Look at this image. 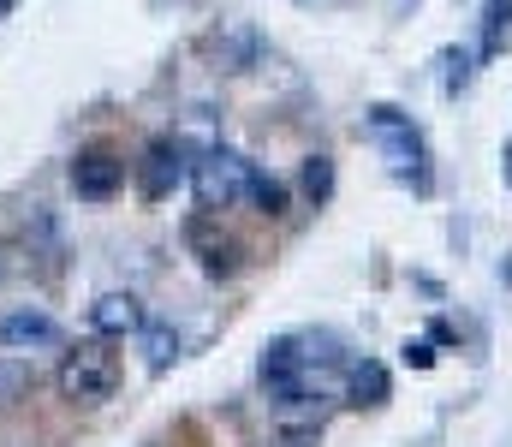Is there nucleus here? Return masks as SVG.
<instances>
[{"label": "nucleus", "instance_id": "obj_1", "mask_svg": "<svg viewBox=\"0 0 512 447\" xmlns=\"http://www.w3.org/2000/svg\"><path fill=\"white\" fill-rule=\"evenodd\" d=\"M262 394L280 412H322L340 394V358L328 334H280L262 346Z\"/></svg>", "mask_w": 512, "mask_h": 447}, {"label": "nucleus", "instance_id": "obj_2", "mask_svg": "<svg viewBox=\"0 0 512 447\" xmlns=\"http://www.w3.org/2000/svg\"><path fill=\"white\" fill-rule=\"evenodd\" d=\"M54 388H60V400H72V406H102V400H114V388H120V352H114L102 334H96V340H78V346L60 358Z\"/></svg>", "mask_w": 512, "mask_h": 447}, {"label": "nucleus", "instance_id": "obj_3", "mask_svg": "<svg viewBox=\"0 0 512 447\" xmlns=\"http://www.w3.org/2000/svg\"><path fill=\"white\" fill-rule=\"evenodd\" d=\"M370 138L382 144L393 179H405L411 191H429V185H435V173H429V144H423V132H417L399 108H387V102L370 108Z\"/></svg>", "mask_w": 512, "mask_h": 447}, {"label": "nucleus", "instance_id": "obj_4", "mask_svg": "<svg viewBox=\"0 0 512 447\" xmlns=\"http://www.w3.org/2000/svg\"><path fill=\"white\" fill-rule=\"evenodd\" d=\"M251 161L245 155H233V149H209L203 161H197V173H191V185H197V203L209 209V215H221V209H233V203H245V191H251Z\"/></svg>", "mask_w": 512, "mask_h": 447}, {"label": "nucleus", "instance_id": "obj_5", "mask_svg": "<svg viewBox=\"0 0 512 447\" xmlns=\"http://www.w3.org/2000/svg\"><path fill=\"white\" fill-rule=\"evenodd\" d=\"M185 144L179 138H155V144L143 149V161H137V191L149 197V203H161V197H173L179 185H185Z\"/></svg>", "mask_w": 512, "mask_h": 447}, {"label": "nucleus", "instance_id": "obj_6", "mask_svg": "<svg viewBox=\"0 0 512 447\" xmlns=\"http://www.w3.org/2000/svg\"><path fill=\"white\" fill-rule=\"evenodd\" d=\"M120 185H126V161H120L114 149H84V155L72 161V191H78L84 203H108Z\"/></svg>", "mask_w": 512, "mask_h": 447}, {"label": "nucleus", "instance_id": "obj_7", "mask_svg": "<svg viewBox=\"0 0 512 447\" xmlns=\"http://www.w3.org/2000/svg\"><path fill=\"white\" fill-rule=\"evenodd\" d=\"M185 245L203 257V275H215V281H227V275H239V269H245V251H239V239L215 233V221H209V215H197V221L185 227Z\"/></svg>", "mask_w": 512, "mask_h": 447}, {"label": "nucleus", "instance_id": "obj_8", "mask_svg": "<svg viewBox=\"0 0 512 447\" xmlns=\"http://www.w3.org/2000/svg\"><path fill=\"white\" fill-rule=\"evenodd\" d=\"M0 346H12V352L60 346V322H54V316H42V310H12V316L0 322Z\"/></svg>", "mask_w": 512, "mask_h": 447}, {"label": "nucleus", "instance_id": "obj_9", "mask_svg": "<svg viewBox=\"0 0 512 447\" xmlns=\"http://www.w3.org/2000/svg\"><path fill=\"white\" fill-rule=\"evenodd\" d=\"M90 322H96V334L102 340H114V334H137L143 328V304L131 293H102L90 304Z\"/></svg>", "mask_w": 512, "mask_h": 447}, {"label": "nucleus", "instance_id": "obj_10", "mask_svg": "<svg viewBox=\"0 0 512 447\" xmlns=\"http://www.w3.org/2000/svg\"><path fill=\"white\" fill-rule=\"evenodd\" d=\"M346 394H352V406H387V370L376 364V358L352 364V376H346Z\"/></svg>", "mask_w": 512, "mask_h": 447}, {"label": "nucleus", "instance_id": "obj_11", "mask_svg": "<svg viewBox=\"0 0 512 447\" xmlns=\"http://www.w3.org/2000/svg\"><path fill=\"white\" fill-rule=\"evenodd\" d=\"M30 388H36V370L24 358H0V412H12L18 400H30Z\"/></svg>", "mask_w": 512, "mask_h": 447}, {"label": "nucleus", "instance_id": "obj_12", "mask_svg": "<svg viewBox=\"0 0 512 447\" xmlns=\"http://www.w3.org/2000/svg\"><path fill=\"white\" fill-rule=\"evenodd\" d=\"M501 48H512V0H489V18H483V60H495Z\"/></svg>", "mask_w": 512, "mask_h": 447}, {"label": "nucleus", "instance_id": "obj_13", "mask_svg": "<svg viewBox=\"0 0 512 447\" xmlns=\"http://www.w3.org/2000/svg\"><path fill=\"white\" fill-rule=\"evenodd\" d=\"M137 334H143V358H149V370H167L173 352H179V334H173V328H149V322H143Z\"/></svg>", "mask_w": 512, "mask_h": 447}, {"label": "nucleus", "instance_id": "obj_14", "mask_svg": "<svg viewBox=\"0 0 512 447\" xmlns=\"http://www.w3.org/2000/svg\"><path fill=\"white\" fill-rule=\"evenodd\" d=\"M245 197H251L262 215H286V185L268 179V173H251V191H245Z\"/></svg>", "mask_w": 512, "mask_h": 447}, {"label": "nucleus", "instance_id": "obj_15", "mask_svg": "<svg viewBox=\"0 0 512 447\" xmlns=\"http://www.w3.org/2000/svg\"><path fill=\"white\" fill-rule=\"evenodd\" d=\"M304 191H310L316 203L334 197V161H328V155H310V161H304Z\"/></svg>", "mask_w": 512, "mask_h": 447}, {"label": "nucleus", "instance_id": "obj_16", "mask_svg": "<svg viewBox=\"0 0 512 447\" xmlns=\"http://www.w3.org/2000/svg\"><path fill=\"white\" fill-rule=\"evenodd\" d=\"M447 66H453V72H447V90H453V96H459V90H465V84H471V54H453V60H447Z\"/></svg>", "mask_w": 512, "mask_h": 447}, {"label": "nucleus", "instance_id": "obj_17", "mask_svg": "<svg viewBox=\"0 0 512 447\" xmlns=\"http://www.w3.org/2000/svg\"><path fill=\"white\" fill-rule=\"evenodd\" d=\"M405 364H417V370H429V364H435V352H429V340H405Z\"/></svg>", "mask_w": 512, "mask_h": 447}, {"label": "nucleus", "instance_id": "obj_18", "mask_svg": "<svg viewBox=\"0 0 512 447\" xmlns=\"http://www.w3.org/2000/svg\"><path fill=\"white\" fill-rule=\"evenodd\" d=\"M12 6H18V0H0V18H6V12H12Z\"/></svg>", "mask_w": 512, "mask_h": 447}]
</instances>
